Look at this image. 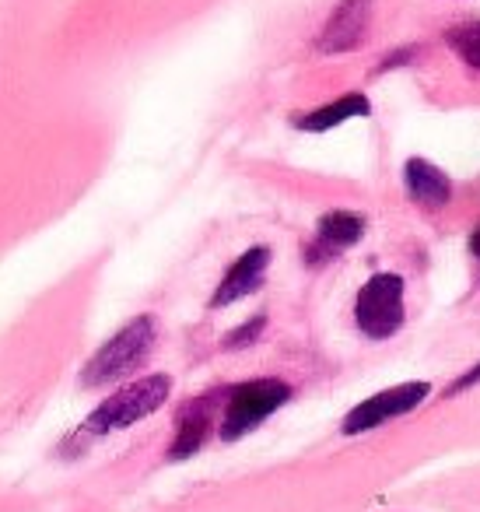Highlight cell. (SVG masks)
Listing matches in <instances>:
<instances>
[{
  "mask_svg": "<svg viewBox=\"0 0 480 512\" xmlns=\"http://www.w3.org/2000/svg\"><path fill=\"white\" fill-rule=\"evenodd\" d=\"M158 341V323L155 316H134L127 327H120L81 369V386L99 390V386L120 383L130 372H137L144 365V358L151 355Z\"/></svg>",
  "mask_w": 480,
  "mask_h": 512,
  "instance_id": "cell-1",
  "label": "cell"
},
{
  "mask_svg": "<svg viewBox=\"0 0 480 512\" xmlns=\"http://www.w3.org/2000/svg\"><path fill=\"white\" fill-rule=\"evenodd\" d=\"M169 393H172V379L165 376V372L144 376V379H137V383L116 390L113 397L102 400V404L88 414V421L78 428V432L88 435V439H99V435L130 428V425H137V421L148 418V414H155L158 407L169 400Z\"/></svg>",
  "mask_w": 480,
  "mask_h": 512,
  "instance_id": "cell-2",
  "label": "cell"
},
{
  "mask_svg": "<svg viewBox=\"0 0 480 512\" xmlns=\"http://www.w3.org/2000/svg\"><path fill=\"white\" fill-rule=\"evenodd\" d=\"M288 400L291 386L284 379H249V383H239L235 390H228L218 435L225 442L242 439L253 428H260L274 411H281Z\"/></svg>",
  "mask_w": 480,
  "mask_h": 512,
  "instance_id": "cell-3",
  "label": "cell"
},
{
  "mask_svg": "<svg viewBox=\"0 0 480 512\" xmlns=\"http://www.w3.org/2000/svg\"><path fill=\"white\" fill-rule=\"evenodd\" d=\"M354 323L372 341H386L403 327V278L400 274H372L354 302Z\"/></svg>",
  "mask_w": 480,
  "mask_h": 512,
  "instance_id": "cell-4",
  "label": "cell"
},
{
  "mask_svg": "<svg viewBox=\"0 0 480 512\" xmlns=\"http://www.w3.org/2000/svg\"><path fill=\"white\" fill-rule=\"evenodd\" d=\"M431 393V383L417 379V383H400V386H389V390L375 393V397L361 400L358 407H351L344 418V435H361V432H372V428L386 425L393 418H403L410 414L414 407H421Z\"/></svg>",
  "mask_w": 480,
  "mask_h": 512,
  "instance_id": "cell-5",
  "label": "cell"
},
{
  "mask_svg": "<svg viewBox=\"0 0 480 512\" xmlns=\"http://www.w3.org/2000/svg\"><path fill=\"white\" fill-rule=\"evenodd\" d=\"M365 235V218L354 211H330L319 218L316 235L305 246V264L309 267H323L330 264L333 256L347 253L354 242Z\"/></svg>",
  "mask_w": 480,
  "mask_h": 512,
  "instance_id": "cell-6",
  "label": "cell"
},
{
  "mask_svg": "<svg viewBox=\"0 0 480 512\" xmlns=\"http://www.w3.org/2000/svg\"><path fill=\"white\" fill-rule=\"evenodd\" d=\"M368 22H372V0H340L333 15L326 18L323 32L316 39V50L333 57V53H351L365 39Z\"/></svg>",
  "mask_w": 480,
  "mask_h": 512,
  "instance_id": "cell-7",
  "label": "cell"
},
{
  "mask_svg": "<svg viewBox=\"0 0 480 512\" xmlns=\"http://www.w3.org/2000/svg\"><path fill=\"white\" fill-rule=\"evenodd\" d=\"M267 267H270V246H249L246 253H242L239 260H235V264L225 271L221 285L214 288L211 309H225V306H232V302L253 295L256 288L263 285V274H267Z\"/></svg>",
  "mask_w": 480,
  "mask_h": 512,
  "instance_id": "cell-8",
  "label": "cell"
},
{
  "mask_svg": "<svg viewBox=\"0 0 480 512\" xmlns=\"http://www.w3.org/2000/svg\"><path fill=\"white\" fill-rule=\"evenodd\" d=\"M214 411H218V393H207V397H197L179 411L176 421V439L169 446V460H190L193 453H200L211 435L214 425Z\"/></svg>",
  "mask_w": 480,
  "mask_h": 512,
  "instance_id": "cell-9",
  "label": "cell"
},
{
  "mask_svg": "<svg viewBox=\"0 0 480 512\" xmlns=\"http://www.w3.org/2000/svg\"><path fill=\"white\" fill-rule=\"evenodd\" d=\"M403 186H407L414 204L431 207V211H438V207H445L452 200L449 176H445L438 165H431L428 158H410V162L403 165Z\"/></svg>",
  "mask_w": 480,
  "mask_h": 512,
  "instance_id": "cell-10",
  "label": "cell"
},
{
  "mask_svg": "<svg viewBox=\"0 0 480 512\" xmlns=\"http://www.w3.org/2000/svg\"><path fill=\"white\" fill-rule=\"evenodd\" d=\"M372 113V106H368V99L361 92H351V95H340V99L326 102V106L312 109V113L298 116L295 127L305 130V134H326V130L340 127V123L354 120V116H368Z\"/></svg>",
  "mask_w": 480,
  "mask_h": 512,
  "instance_id": "cell-11",
  "label": "cell"
},
{
  "mask_svg": "<svg viewBox=\"0 0 480 512\" xmlns=\"http://www.w3.org/2000/svg\"><path fill=\"white\" fill-rule=\"evenodd\" d=\"M445 43L456 50V57L463 60L466 67L480 71V22H463V25H456V29H449Z\"/></svg>",
  "mask_w": 480,
  "mask_h": 512,
  "instance_id": "cell-12",
  "label": "cell"
},
{
  "mask_svg": "<svg viewBox=\"0 0 480 512\" xmlns=\"http://www.w3.org/2000/svg\"><path fill=\"white\" fill-rule=\"evenodd\" d=\"M263 327H267V316H253L249 323H242L239 330H232V334L225 337V348H246V344H253L256 337L263 334Z\"/></svg>",
  "mask_w": 480,
  "mask_h": 512,
  "instance_id": "cell-13",
  "label": "cell"
},
{
  "mask_svg": "<svg viewBox=\"0 0 480 512\" xmlns=\"http://www.w3.org/2000/svg\"><path fill=\"white\" fill-rule=\"evenodd\" d=\"M470 386H480V362H477V365H470V369H466L463 376H459L456 383H452V386H449V390H445V393H449V397H456V393L470 390Z\"/></svg>",
  "mask_w": 480,
  "mask_h": 512,
  "instance_id": "cell-14",
  "label": "cell"
},
{
  "mask_svg": "<svg viewBox=\"0 0 480 512\" xmlns=\"http://www.w3.org/2000/svg\"><path fill=\"white\" fill-rule=\"evenodd\" d=\"M414 57V50H396V57H386L379 64V71H389V67H400V64H407V60Z\"/></svg>",
  "mask_w": 480,
  "mask_h": 512,
  "instance_id": "cell-15",
  "label": "cell"
},
{
  "mask_svg": "<svg viewBox=\"0 0 480 512\" xmlns=\"http://www.w3.org/2000/svg\"><path fill=\"white\" fill-rule=\"evenodd\" d=\"M470 249L480 256V232H473V235H470Z\"/></svg>",
  "mask_w": 480,
  "mask_h": 512,
  "instance_id": "cell-16",
  "label": "cell"
}]
</instances>
